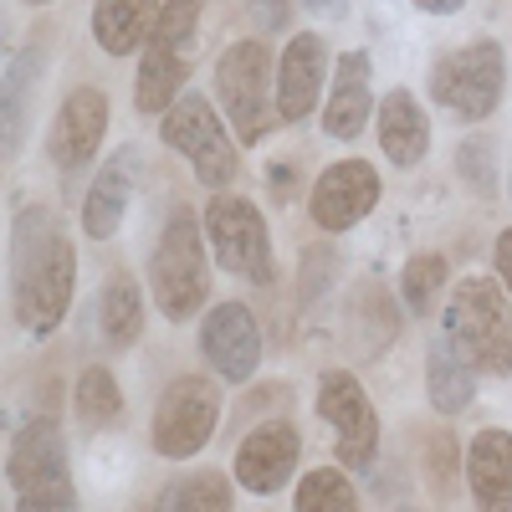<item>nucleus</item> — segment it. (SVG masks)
Masks as SVG:
<instances>
[{"label": "nucleus", "instance_id": "obj_24", "mask_svg": "<svg viewBox=\"0 0 512 512\" xmlns=\"http://www.w3.org/2000/svg\"><path fill=\"white\" fill-rule=\"evenodd\" d=\"M72 410H77V420L88 425V431H113V425L123 420V390H118V379L103 364L82 369L77 374V390H72Z\"/></svg>", "mask_w": 512, "mask_h": 512}, {"label": "nucleus", "instance_id": "obj_33", "mask_svg": "<svg viewBox=\"0 0 512 512\" xmlns=\"http://www.w3.org/2000/svg\"><path fill=\"white\" fill-rule=\"evenodd\" d=\"M16 512H77V497H16Z\"/></svg>", "mask_w": 512, "mask_h": 512}, {"label": "nucleus", "instance_id": "obj_5", "mask_svg": "<svg viewBox=\"0 0 512 512\" xmlns=\"http://www.w3.org/2000/svg\"><path fill=\"white\" fill-rule=\"evenodd\" d=\"M159 139L190 159L195 180L205 190H226L241 175V144L226 134L216 103L200 98V93H180L169 103V113L159 118Z\"/></svg>", "mask_w": 512, "mask_h": 512}, {"label": "nucleus", "instance_id": "obj_30", "mask_svg": "<svg viewBox=\"0 0 512 512\" xmlns=\"http://www.w3.org/2000/svg\"><path fill=\"white\" fill-rule=\"evenodd\" d=\"M292 11H297V0H246V21L256 31H287L292 26Z\"/></svg>", "mask_w": 512, "mask_h": 512}, {"label": "nucleus", "instance_id": "obj_29", "mask_svg": "<svg viewBox=\"0 0 512 512\" xmlns=\"http://www.w3.org/2000/svg\"><path fill=\"white\" fill-rule=\"evenodd\" d=\"M26 57H6V154L21 149V123H26V82H21Z\"/></svg>", "mask_w": 512, "mask_h": 512}, {"label": "nucleus", "instance_id": "obj_12", "mask_svg": "<svg viewBox=\"0 0 512 512\" xmlns=\"http://www.w3.org/2000/svg\"><path fill=\"white\" fill-rule=\"evenodd\" d=\"M297 456H303V436H297V425L292 420H262V425H251V431L241 436L236 461H231V477L251 497H272V492H282L292 482Z\"/></svg>", "mask_w": 512, "mask_h": 512}, {"label": "nucleus", "instance_id": "obj_37", "mask_svg": "<svg viewBox=\"0 0 512 512\" xmlns=\"http://www.w3.org/2000/svg\"><path fill=\"white\" fill-rule=\"evenodd\" d=\"M507 195H512V175H507Z\"/></svg>", "mask_w": 512, "mask_h": 512}, {"label": "nucleus", "instance_id": "obj_13", "mask_svg": "<svg viewBox=\"0 0 512 512\" xmlns=\"http://www.w3.org/2000/svg\"><path fill=\"white\" fill-rule=\"evenodd\" d=\"M374 205H379V169L369 159H338L313 180L308 216L313 226L338 236V231H354Z\"/></svg>", "mask_w": 512, "mask_h": 512}, {"label": "nucleus", "instance_id": "obj_10", "mask_svg": "<svg viewBox=\"0 0 512 512\" xmlns=\"http://www.w3.org/2000/svg\"><path fill=\"white\" fill-rule=\"evenodd\" d=\"M6 477H11L16 497H77L72 466H67V441L52 415L21 420V431L11 436Z\"/></svg>", "mask_w": 512, "mask_h": 512}, {"label": "nucleus", "instance_id": "obj_31", "mask_svg": "<svg viewBox=\"0 0 512 512\" xmlns=\"http://www.w3.org/2000/svg\"><path fill=\"white\" fill-rule=\"evenodd\" d=\"M328 277H333V251L328 246H308L303 251V297H318Z\"/></svg>", "mask_w": 512, "mask_h": 512}, {"label": "nucleus", "instance_id": "obj_19", "mask_svg": "<svg viewBox=\"0 0 512 512\" xmlns=\"http://www.w3.org/2000/svg\"><path fill=\"white\" fill-rule=\"evenodd\" d=\"M369 113H374L369 52H344V57H338V72H333V93L323 103V134L328 139H359Z\"/></svg>", "mask_w": 512, "mask_h": 512}, {"label": "nucleus", "instance_id": "obj_17", "mask_svg": "<svg viewBox=\"0 0 512 512\" xmlns=\"http://www.w3.org/2000/svg\"><path fill=\"white\" fill-rule=\"evenodd\" d=\"M461 472L477 512H512V431H502V425L477 431L461 456Z\"/></svg>", "mask_w": 512, "mask_h": 512}, {"label": "nucleus", "instance_id": "obj_32", "mask_svg": "<svg viewBox=\"0 0 512 512\" xmlns=\"http://www.w3.org/2000/svg\"><path fill=\"white\" fill-rule=\"evenodd\" d=\"M492 267H497V277H502V287L512 292V226L492 241Z\"/></svg>", "mask_w": 512, "mask_h": 512}, {"label": "nucleus", "instance_id": "obj_8", "mask_svg": "<svg viewBox=\"0 0 512 512\" xmlns=\"http://www.w3.org/2000/svg\"><path fill=\"white\" fill-rule=\"evenodd\" d=\"M267 82H272V52H267V41H231V47L221 52L216 62V98L236 128V139L241 144H256L272 128V98H267Z\"/></svg>", "mask_w": 512, "mask_h": 512}, {"label": "nucleus", "instance_id": "obj_34", "mask_svg": "<svg viewBox=\"0 0 512 512\" xmlns=\"http://www.w3.org/2000/svg\"><path fill=\"white\" fill-rule=\"evenodd\" d=\"M308 16H323V21H338V16H349V0H303Z\"/></svg>", "mask_w": 512, "mask_h": 512}, {"label": "nucleus", "instance_id": "obj_16", "mask_svg": "<svg viewBox=\"0 0 512 512\" xmlns=\"http://www.w3.org/2000/svg\"><path fill=\"white\" fill-rule=\"evenodd\" d=\"M323 77H328V47L318 31H297L277 62V118L303 123L323 103Z\"/></svg>", "mask_w": 512, "mask_h": 512}, {"label": "nucleus", "instance_id": "obj_15", "mask_svg": "<svg viewBox=\"0 0 512 512\" xmlns=\"http://www.w3.org/2000/svg\"><path fill=\"white\" fill-rule=\"evenodd\" d=\"M108 134V93L98 88H72L52 118V134H47V159L57 169H82Z\"/></svg>", "mask_w": 512, "mask_h": 512}, {"label": "nucleus", "instance_id": "obj_36", "mask_svg": "<svg viewBox=\"0 0 512 512\" xmlns=\"http://www.w3.org/2000/svg\"><path fill=\"white\" fill-rule=\"evenodd\" d=\"M26 6H52V0H26Z\"/></svg>", "mask_w": 512, "mask_h": 512}, {"label": "nucleus", "instance_id": "obj_2", "mask_svg": "<svg viewBox=\"0 0 512 512\" xmlns=\"http://www.w3.org/2000/svg\"><path fill=\"white\" fill-rule=\"evenodd\" d=\"M149 292L169 323H190L210 303V262H205V216L175 205L149 251Z\"/></svg>", "mask_w": 512, "mask_h": 512}, {"label": "nucleus", "instance_id": "obj_28", "mask_svg": "<svg viewBox=\"0 0 512 512\" xmlns=\"http://www.w3.org/2000/svg\"><path fill=\"white\" fill-rule=\"evenodd\" d=\"M456 175L466 180V190H477L482 200L497 195V154H492V139H466L456 149Z\"/></svg>", "mask_w": 512, "mask_h": 512}, {"label": "nucleus", "instance_id": "obj_1", "mask_svg": "<svg viewBox=\"0 0 512 512\" xmlns=\"http://www.w3.org/2000/svg\"><path fill=\"white\" fill-rule=\"evenodd\" d=\"M77 287V246L47 205H26L11 236V303L31 338L62 328Z\"/></svg>", "mask_w": 512, "mask_h": 512}, {"label": "nucleus", "instance_id": "obj_18", "mask_svg": "<svg viewBox=\"0 0 512 512\" xmlns=\"http://www.w3.org/2000/svg\"><path fill=\"white\" fill-rule=\"evenodd\" d=\"M134 185H139V149H118L113 159H103L98 180L88 185V200H82V231L93 241H108L128 216Z\"/></svg>", "mask_w": 512, "mask_h": 512}, {"label": "nucleus", "instance_id": "obj_26", "mask_svg": "<svg viewBox=\"0 0 512 512\" xmlns=\"http://www.w3.org/2000/svg\"><path fill=\"white\" fill-rule=\"evenodd\" d=\"M231 507H236V492L226 472H190L164 497V512H231Z\"/></svg>", "mask_w": 512, "mask_h": 512}, {"label": "nucleus", "instance_id": "obj_25", "mask_svg": "<svg viewBox=\"0 0 512 512\" xmlns=\"http://www.w3.org/2000/svg\"><path fill=\"white\" fill-rule=\"evenodd\" d=\"M292 512H359V497L349 487V477L338 466H313L297 482V497H292Z\"/></svg>", "mask_w": 512, "mask_h": 512}, {"label": "nucleus", "instance_id": "obj_6", "mask_svg": "<svg viewBox=\"0 0 512 512\" xmlns=\"http://www.w3.org/2000/svg\"><path fill=\"white\" fill-rule=\"evenodd\" d=\"M216 420H221V390H216V379L180 374V379H169V390L154 405L149 441H154V451L164 461H190V456H200L210 446Z\"/></svg>", "mask_w": 512, "mask_h": 512}, {"label": "nucleus", "instance_id": "obj_14", "mask_svg": "<svg viewBox=\"0 0 512 512\" xmlns=\"http://www.w3.org/2000/svg\"><path fill=\"white\" fill-rule=\"evenodd\" d=\"M200 354L226 384H246L262 364V328L246 303H216L200 323Z\"/></svg>", "mask_w": 512, "mask_h": 512}, {"label": "nucleus", "instance_id": "obj_11", "mask_svg": "<svg viewBox=\"0 0 512 512\" xmlns=\"http://www.w3.org/2000/svg\"><path fill=\"white\" fill-rule=\"evenodd\" d=\"M318 415L338 431V461H344L349 472H364L379 456V415L369 405V390L349 369H323L318 374Z\"/></svg>", "mask_w": 512, "mask_h": 512}, {"label": "nucleus", "instance_id": "obj_23", "mask_svg": "<svg viewBox=\"0 0 512 512\" xmlns=\"http://www.w3.org/2000/svg\"><path fill=\"white\" fill-rule=\"evenodd\" d=\"M98 328L108 349H134L144 333V292L128 272H113L98 292Z\"/></svg>", "mask_w": 512, "mask_h": 512}, {"label": "nucleus", "instance_id": "obj_35", "mask_svg": "<svg viewBox=\"0 0 512 512\" xmlns=\"http://www.w3.org/2000/svg\"><path fill=\"white\" fill-rule=\"evenodd\" d=\"M466 6V0H415V11H425V16H456Z\"/></svg>", "mask_w": 512, "mask_h": 512}, {"label": "nucleus", "instance_id": "obj_27", "mask_svg": "<svg viewBox=\"0 0 512 512\" xmlns=\"http://www.w3.org/2000/svg\"><path fill=\"white\" fill-rule=\"evenodd\" d=\"M446 287V256L441 251H415L405 272H400V297H405V308L410 313H431L436 303V292Z\"/></svg>", "mask_w": 512, "mask_h": 512}, {"label": "nucleus", "instance_id": "obj_22", "mask_svg": "<svg viewBox=\"0 0 512 512\" xmlns=\"http://www.w3.org/2000/svg\"><path fill=\"white\" fill-rule=\"evenodd\" d=\"M159 21V0H93V36L108 57H134Z\"/></svg>", "mask_w": 512, "mask_h": 512}, {"label": "nucleus", "instance_id": "obj_3", "mask_svg": "<svg viewBox=\"0 0 512 512\" xmlns=\"http://www.w3.org/2000/svg\"><path fill=\"white\" fill-rule=\"evenodd\" d=\"M441 328L477 364V374H512V292L502 287V277L456 282Z\"/></svg>", "mask_w": 512, "mask_h": 512}, {"label": "nucleus", "instance_id": "obj_20", "mask_svg": "<svg viewBox=\"0 0 512 512\" xmlns=\"http://www.w3.org/2000/svg\"><path fill=\"white\" fill-rule=\"evenodd\" d=\"M425 400L436 415H461L477 400V364L451 344L446 328L431 338V354H425Z\"/></svg>", "mask_w": 512, "mask_h": 512}, {"label": "nucleus", "instance_id": "obj_9", "mask_svg": "<svg viewBox=\"0 0 512 512\" xmlns=\"http://www.w3.org/2000/svg\"><path fill=\"white\" fill-rule=\"evenodd\" d=\"M502 88H507V62H502L497 41H472V47L441 57L431 72V98L441 108H451L456 118H472V123L497 113Z\"/></svg>", "mask_w": 512, "mask_h": 512}, {"label": "nucleus", "instance_id": "obj_21", "mask_svg": "<svg viewBox=\"0 0 512 512\" xmlns=\"http://www.w3.org/2000/svg\"><path fill=\"white\" fill-rule=\"evenodd\" d=\"M379 149L395 169H415L431 154V123L410 88H390V98L379 103Z\"/></svg>", "mask_w": 512, "mask_h": 512}, {"label": "nucleus", "instance_id": "obj_7", "mask_svg": "<svg viewBox=\"0 0 512 512\" xmlns=\"http://www.w3.org/2000/svg\"><path fill=\"white\" fill-rule=\"evenodd\" d=\"M205 241H210V256L231 272V277H246L256 287L272 282V236H267V221L246 195H231V190H216L205 205Z\"/></svg>", "mask_w": 512, "mask_h": 512}, {"label": "nucleus", "instance_id": "obj_4", "mask_svg": "<svg viewBox=\"0 0 512 512\" xmlns=\"http://www.w3.org/2000/svg\"><path fill=\"white\" fill-rule=\"evenodd\" d=\"M195 26H200V0H169V6H159V21L144 41V62L134 77V108L139 113L164 118L169 103L185 93Z\"/></svg>", "mask_w": 512, "mask_h": 512}]
</instances>
